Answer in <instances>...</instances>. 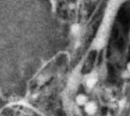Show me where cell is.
Masks as SVG:
<instances>
[{"mask_svg": "<svg viewBox=\"0 0 130 116\" xmlns=\"http://www.w3.org/2000/svg\"><path fill=\"white\" fill-rule=\"evenodd\" d=\"M83 108L85 112L88 115H94L98 111V105L93 100H89Z\"/></svg>", "mask_w": 130, "mask_h": 116, "instance_id": "cell-1", "label": "cell"}, {"mask_svg": "<svg viewBox=\"0 0 130 116\" xmlns=\"http://www.w3.org/2000/svg\"><path fill=\"white\" fill-rule=\"evenodd\" d=\"M98 81V75L96 72H91L88 74L85 79V85L88 88L91 89L93 88Z\"/></svg>", "mask_w": 130, "mask_h": 116, "instance_id": "cell-2", "label": "cell"}, {"mask_svg": "<svg viewBox=\"0 0 130 116\" xmlns=\"http://www.w3.org/2000/svg\"><path fill=\"white\" fill-rule=\"evenodd\" d=\"M89 100H89L88 96L87 95H85V93H78L75 98V103L78 106H81V107H84Z\"/></svg>", "mask_w": 130, "mask_h": 116, "instance_id": "cell-3", "label": "cell"}, {"mask_svg": "<svg viewBox=\"0 0 130 116\" xmlns=\"http://www.w3.org/2000/svg\"><path fill=\"white\" fill-rule=\"evenodd\" d=\"M105 42H106V39H103V38H101V37H97L96 40L94 42L93 46L96 49H101L104 46Z\"/></svg>", "mask_w": 130, "mask_h": 116, "instance_id": "cell-4", "label": "cell"}, {"mask_svg": "<svg viewBox=\"0 0 130 116\" xmlns=\"http://www.w3.org/2000/svg\"><path fill=\"white\" fill-rule=\"evenodd\" d=\"M72 32L74 35H78L80 32V27L78 24H74L72 27Z\"/></svg>", "mask_w": 130, "mask_h": 116, "instance_id": "cell-5", "label": "cell"}, {"mask_svg": "<svg viewBox=\"0 0 130 116\" xmlns=\"http://www.w3.org/2000/svg\"><path fill=\"white\" fill-rule=\"evenodd\" d=\"M126 100L123 99V101H122V102H120V105L121 106H125V105H126Z\"/></svg>", "mask_w": 130, "mask_h": 116, "instance_id": "cell-6", "label": "cell"}, {"mask_svg": "<svg viewBox=\"0 0 130 116\" xmlns=\"http://www.w3.org/2000/svg\"><path fill=\"white\" fill-rule=\"evenodd\" d=\"M127 71L129 73H130V62L127 64Z\"/></svg>", "mask_w": 130, "mask_h": 116, "instance_id": "cell-7", "label": "cell"}]
</instances>
